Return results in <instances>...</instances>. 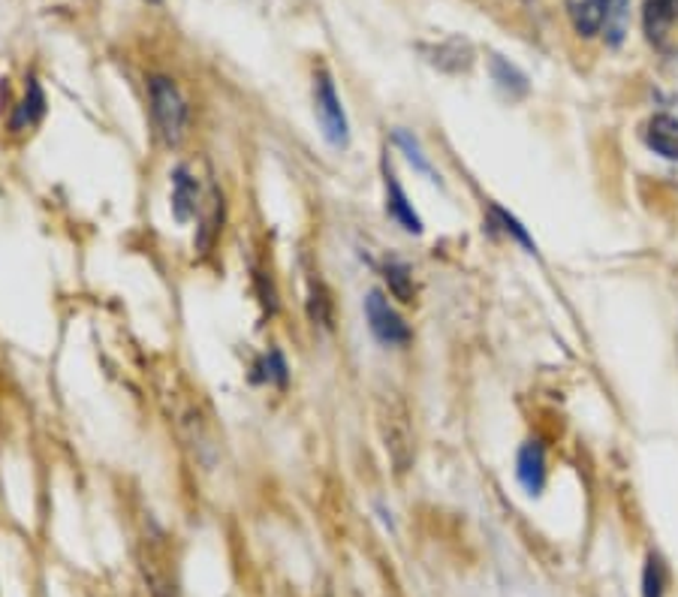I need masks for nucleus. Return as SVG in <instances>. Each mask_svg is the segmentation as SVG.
<instances>
[{
	"label": "nucleus",
	"mask_w": 678,
	"mask_h": 597,
	"mask_svg": "<svg viewBox=\"0 0 678 597\" xmlns=\"http://www.w3.org/2000/svg\"><path fill=\"white\" fill-rule=\"evenodd\" d=\"M642 22H645V37H648V43L664 46V39L669 37V27L676 22V0H645Z\"/></svg>",
	"instance_id": "obj_12"
},
{
	"label": "nucleus",
	"mask_w": 678,
	"mask_h": 597,
	"mask_svg": "<svg viewBox=\"0 0 678 597\" xmlns=\"http://www.w3.org/2000/svg\"><path fill=\"white\" fill-rule=\"evenodd\" d=\"M311 94H314V115H317L323 139H326L332 149H347V145H350V121H347L341 97H338L332 75H329L326 67L314 70V87H311Z\"/></svg>",
	"instance_id": "obj_2"
},
{
	"label": "nucleus",
	"mask_w": 678,
	"mask_h": 597,
	"mask_svg": "<svg viewBox=\"0 0 678 597\" xmlns=\"http://www.w3.org/2000/svg\"><path fill=\"white\" fill-rule=\"evenodd\" d=\"M46 115V94H43V87H39L37 79H27V94L25 99L15 106V115L10 127L13 130H27V127L39 125V118Z\"/></svg>",
	"instance_id": "obj_16"
},
{
	"label": "nucleus",
	"mask_w": 678,
	"mask_h": 597,
	"mask_svg": "<svg viewBox=\"0 0 678 597\" xmlns=\"http://www.w3.org/2000/svg\"><path fill=\"white\" fill-rule=\"evenodd\" d=\"M149 115L154 139L163 149H178L182 139L187 137V127H190V106L170 75H151L149 79Z\"/></svg>",
	"instance_id": "obj_1"
},
{
	"label": "nucleus",
	"mask_w": 678,
	"mask_h": 597,
	"mask_svg": "<svg viewBox=\"0 0 678 597\" xmlns=\"http://www.w3.org/2000/svg\"><path fill=\"white\" fill-rule=\"evenodd\" d=\"M149 3H157V0H149Z\"/></svg>",
	"instance_id": "obj_24"
},
{
	"label": "nucleus",
	"mask_w": 678,
	"mask_h": 597,
	"mask_svg": "<svg viewBox=\"0 0 678 597\" xmlns=\"http://www.w3.org/2000/svg\"><path fill=\"white\" fill-rule=\"evenodd\" d=\"M308 317L311 324L320 326V329H332V298H329V290L314 281L308 293Z\"/></svg>",
	"instance_id": "obj_20"
},
{
	"label": "nucleus",
	"mask_w": 678,
	"mask_h": 597,
	"mask_svg": "<svg viewBox=\"0 0 678 597\" xmlns=\"http://www.w3.org/2000/svg\"><path fill=\"white\" fill-rule=\"evenodd\" d=\"M604 10L606 0H568L570 22L576 27L580 37H597L604 31Z\"/></svg>",
	"instance_id": "obj_13"
},
{
	"label": "nucleus",
	"mask_w": 678,
	"mask_h": 597,
	"mask_svg": "<svg viewBox=\"0 0 678 597\" xmlns=\"http://www.w3.org/2000/svg\"><path fill=\"white\" fill-rule=\"evenodd\" d=\"M381 432H383V447L386 456L393 459L395 471L405 473L413 465V429H410V417L401 401H395L386 408L381 417Z\"/></svg>",
	"instance_id": "obj_4"
},
{
	"label": "nucleus",
	"mask_w": 678,
	"mask_h": 597,
	"mask_svg": "<svg viewBox=\"0 0 678 597\" xmlns=\"http://www.w3.org/2000/svg\"><path fill=\"white\" fill-rule=\"evenodd\" d=\"M223 197L211 187V199H209V209L202 212V221H199V230H197V250L199 254H211V248L218 245V238H221V230H223Z\"/></svg>",
	"instance_id": "obj_14"
},
{
	"label": "nucleus",
	"mask_w": 678,
	"mask_h": 597,
	"mask_svg": "<svg viewBox=\"0 0 678 597\" xmlns=\"http://www.w3.org/2000/svg\"><path fill=\"white\" fill-rule=\"evenodd\" d=\"M630 31V0H606V10H604V39L606 46H612L618 49L624 37H628Z\"/></svg>",
	"instance_id": "obj_17"
},
{
	"label": "nucleus",
	"mask_w": 678,
	"mask_h": 597,
	"mask_svg": "<svg viewBox=\"0 0 678 597\" xmlns=\"http://www.w3.org/2000/svg\"><path fill=\"white\" fill-rule=\"evenodd\" d=\"M489 73H492L494 87H498L506 99L528 97V75L522 73L516 63H510L506 58H501V55H492V58H489Z\"/></svg>",
	"instance_id": "obj_11"
},
{
	"label": "nucleus",
	"mask_w": 678,
	"mask_h": 597,
	"mask_svg": "<svg viewBox=\"0 0 678 597\" xmlns=\"http://www.w3.org/2000/svg\"><path fill=\"white\" fill-rule=\"evenodd\" d=\"M676 19H678V0H676Z\"/></svg>",
	"instance_id": "obj_23"
},
{
	"label": "nucleus",
	"mask_w": 678,
	"mask_h": 597,
	"mask_svg": "<svg viewBox=\"0 0 678 597\" xmlns=\"http://www.w3.org/2000/svg\"><path fill=\"white\" fill-rule=\"evenodd\" d=\"M666 595V564L664 559L652 552L642 571V597H664Z\"/></svg>",
	"instance_id": "obj_22"
},
{
	"label": "nucleus",
	"mask_w": 678,
	"mask_h": 597,
	"mask_svg": "<svg viewBox=\"0 0 678 597\" xmlns=\"http://www.w3.org/2000/svg\"><path fill=\"white\" fill-rule=\"evenodd\" d=\"M489 214H492V224H498L501 226V230H504L506 236H513L518 242V245H522V248L528 250V254H537V242H534V238L528 236V230H525V226L518 224L516 218H513V214L506 212V209H501V206H489Z\"/></svg>",
	"instance_id": "obj_21"
},
{
	"label": "nucleus",
	"mask_w": 678,
	"mask_h": 597,
	"mask_svg": "<svg viewBox=\"0 0 678 597\" xmlns=\"http://www.w3.org/2000/svg\"><path fill=\"white\" fill-rule=\"evenodd\" d=\"M420 51L425 55V61L444 73H468L477 61V51L465 37H446L434 46H420Z\"/></svg>",
	"instance_id": "obj_6"
},
{
	"label": "nucleus",
	"mask_w": 678,
	"mask_h": 597,
	"mask_svg": "<svg viewBox=\"0 0 678 597\" xmlns=\"http://www.w3.org/2000/svg\"><path fill=\"white\" fill-rule=\"evenodd\" d=\"M142 573H145V583H149L151 595L178 597V583H175L166 552H161L157 547H149V552H142Z\"/></svg>",
	"instance_id": "obj_9"
},
{
	"label": "nucleus",
	"mask_w": 678,
	"mask_h": 597,
	"mask_svg": "<svg viewBox=\"0 0 678 597\" xmlns=\"http://www.w3.org/2000/svg\"><path fill=\"white\" fill-rule=\"evenodd\" d=\"M254 384H269L284 389L290 384V365H287L284 353L278 348H271L269 353H262L257 362H254V374H250Z\"/></svg>",
	"instance_id": "obj_15"
},
{
	"label": "nucleus",
	"mask_w": 678,
	"mask_h": 597,
	"mask_svg": "<svg viewBox=\"0 0 678 597\" xmlns=\"http://www.w3.org/2000/svg\"><path fill=\"white\" fill-rule=\"evenodd\" d=\"M383 281L389 286V293H393L398 302H405V305H410L413 296H417L413 272H410V266H407L405 260H398V257H389V260L383 262Z\"/></svg>",
	"instance_id": "obj_18"
},
{
	"label": "nucleus",
	"mask_w": 678,
	"mask_h": 597,
	"mask_svg": "<svg viewBox=\"0 0 678 597\" xmlns=\"http://www.w3.org/2000/svg\"><path fill=\"white\" fill-rule=\"evenodd\" d=\"M393 142H395V145H398V149H401V154H405L407 161H410V166H413L417 173L425 175L429 182H434V185L441 187V175L434 173L432 161H429V157L422 154V149H420V142H417V137H410L407 130H395V133H393Z\"/></svg>",
	"instance_id": "obj_19"
},
{
	"label": "nucleus",
	"mask_w": 678,
	"mask_h": 597,
	"mask_svg": "<svg viewBox=\"0 0 678 597\" xmlns=\"http://www.w3.org/2000/svg\"><path fill=\"white\" fill-rule=\"evenodd\" d=\"M516 480L528 495H540L546 485V449L540 441L522 444L516 456Z\"/></svg>",
	"instance_id": "obj_8"
},
{
	"label": "nucleus",
	"mask_w": 678,
	"mask_h": 597,
	"mask_svg": "<svg viewBox=\"0 0 678 597\" xmlns=\"http://www.w3.org/2000/svg\"><path fill=\"white\" fill-rule=\"evenodd\" d=\"M645 145L666 161H678V118L676 115H654L645 125Z\"/></svg>",
	"instance_id": "obj_10"
},
{
	"label": "nucleus",
	"mask_w": 678,
	"mask_h": 597,
	"mask_svg": "<svg viewBox=\"0 0 678 597\" xmlns=\"http://www.w3.org/2000/svg\"><path fill=\"white\" fill-rule=\"evenodd\" d=\"M199 212V185L190 166L178 163L173 169V218L178 224H190Z\"/></svg>",
	"instance_id": "obj_7"
},
{
	"label": "nucleus",
	"mask_w": 678,
	"mask_h": 597,
	"mask_svg": "<svg viewBox=\"0 0 678 597\" xmlns=\"http://www.w3.org/2000/svg\"><path fill=\"white\" fill-rule=\"evenodd\" d=\"M365 320H369L371 336L377 338L386 348H405L410 344V326L401 320V314L389 305V298L383 296L381 290H371L365 298Z\"/></svg>",
	"instance_id": "obj_3"
},
{
	"label": "nucleus",
	"mask_w": 678,
	"mask_h": 597,
	"mask_svg": "<svg viewBox=\"0 0 678 597\" xmlns=\"http://www.w3.org/2000/svg\"><path fill=\"white\" fill-rule=\"evenodd\" d=\"M383 185H386V214L393 218L395 224L401 226L410 236H420L422 233V218L413 209V202L405 194V187L398 182V175L389 166V161H383Z\"/></svg>",
	"instance_id": "obj_5"
}]
</instances>
